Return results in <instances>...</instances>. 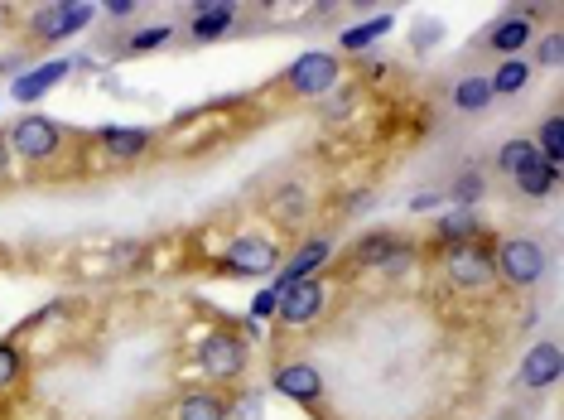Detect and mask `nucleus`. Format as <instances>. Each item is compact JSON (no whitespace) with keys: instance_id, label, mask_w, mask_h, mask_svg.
Instances as JSON below:
<instances>
[{"instance_id":"nucleus-1","label":"nucleus","mask_w":564,"mask_h":420,"mask_svg":"<svg viewBox=\"0 0 564 420\" xmlns=\"http://www.w3.org/2000/svg\"><path fill=\"white\" fill-rule=\"evenodd\" d=\"M497 271L511 280V285H521V290H531L545 271V247L531 242V237H511L502 242V252H497Z\"/></svg>"},{"instance_id":"nucleus-2","label":"nucleus","mask_w":564,"mask_h":420,"mask_svg":"<svg viewBox=\"0 0 564 420\" xmlns=\"http://www.w3.org/2000/svg\"><path fill=\"white\" fill-rule=\"evenodd\" d=\"M198 363H203L208 377L232 382V377H242V367H246V343L237 334H227V329H213V334L203 338V348H198Z\"/></svg>"},{"instance_id":"nucleus-3","label":"nucleus","mask_w":564,"mask_h":420,"mask_svg":"<svg viewBox=\"0 0 564 420\" xmlns=\"http://www.w3.org/2000/svg\"><path fill=\"white\" fill-rule=\"evenodd\" d=\"M333 83H338V58L323 54V49H309L290 63V87L299 97H323Z\"/></svg>"},{"instance_id":"nucleus-4","label":"nucleus","mask_w":564,"mask_h":420,"mask_svg":"<svg viewBox=\"0 0 564 420\" xmlns=\"http://www.w3.org/2000/svg\"><path fill=\"white\" fill-rule=\"evenodd\" d=\"M275 266H280V252L270 242H256V237H242L222 252V271H232V276H266Z\"/></svg>"},{"instance_id":"nucleus-5","label":"nucleus","mask_w":564,"mask_h":420,"mask_svg":"<svg viewBox=\"0 0 564 420\" xmlns=\"http://www.w3.org/2000/svg\"><path fill=\"white\" fill-rule=\"evenodd\" d=\"M449 280L463 290H483L492 285V252H483L478 242H458L449 252Z\"/></svg>"},{"instance_id":"nucleus-6","label":"nucleus","mask_w":564,"mask_h":420,"mask_svg":"<svg viewBox=\"0 0 564 420\" xmlns=\"http://www.w3.org/2000/svg\"><path fill=\"white\" fill-rule=\"evenodd\" d=\"M97 15V5H44L39 15H34V34L39 39H68V34H78L87 20Z\"/></svg>"},{"instance_id":"nucleus-7","label":"nucleus","mask_w":564,"mask_h":420,"mask_svg":"<svg viewBox=\"0 0 564 420\" xmlns=\"http://www.w3.org/2000/svg\"><path fill=\"white\" fill-rule=\"evenodd\" d=\"M10 145H15L25 160H49L58 150V126L44 121V116H25V121L10 131Z\"/></svg>"},{"instance_id":"nucleus-8","label":"nucleus","mask_w":564,"mask_h":420,"mask_svg":"<svg viewBox=\"0 0 564 420\" xmlns=\"http://www.w3.org/2000/svg\"><path fill=\"white\" fill-rule=\"evenodd\" d=\"M319 305H323V285L319 280H299V285H285V290H280L275 314H280V324H309V319L319 314Z\"/></svg>"},{"instance_id":"nucleus-9","label":"nucleus","mask_w":564,"mask_h":420,"mask_svg":"<svg viewBox=\"0 0 564 420\" xmlns=\"http://www.w3.org/2000/svg\"><path fill=\"white\" fill-rule=\"evenodd\" d=\"M560 367H564L560 343H536V348L526 353V363H521V382H526L531 392L555 387V382H560Z\"/></svg>"},{"instance_id":"nucleus-10","label":"nucleus","mask_w":564,"mask_h":420,"mask_svg":"<svg viewBox=\"0 0 564 420\" xmlns=\"http://www.w3.org/2000/svg\"><path fill=\"white\" fill-rule=\"evenodd\" d=\"M275 392H285L290 401H319L323 396V377L314 372L309 363H285V367H275Z\"/></svg>"},{"instance_id":"nucleus-11","label":"nucleus","mask_w":564,"mask_h":420,"mask_svg":"<svg viewBox=\"0 0 564 420\" xmlns=\"http://www.w3.org/2000/svg\"><path fill=\"white\" fill-rule=\"evenodd\" d=\"M68 73H73V63H68V58H54V63L34 68V73H25V78H15V87H10V92H15L20 102H34V97H44V92H49L54 83H63Z\"/></svg>"},{"instance_id":"nucleus-12","label":"nucleus","mask_w":564,"mask_h":420,"mask_svg":"<svg viewBox=\"0 0 564 420\" xmlns=\"http://www.w3.org/2000/svg\"><path fill=\"white\" fill-rule=\"evenodd\" d=\"M323 261H328V242H309L304 252H295L290 261H285V271H280V280H275V290H285V285H299V280H309L314 271H319Z\"/></svg>"},{"instance_id":"nucleus-13","label":"nucleus","mask_w":564,"mask_h":420,"mask_svg":"<svg viewBox=\"0 0 564 420\" xmlns=\"http://www.w3.org/2000/svg\"><path fill=\"white\" fill-rule=\"evenodd\" d=\"M150 131L145 126H107L102 131V145H107V155H116V160H131V155H140V150H150Z\"/></svg>"},{"instance_id":"nucleus-14","label":"nucleus","mask_w":564,"mask_h":420,"mask_svg":"<svg viewBox=\"0 0 564 420\" xmlns=\"http://www.w3.org/2000/svg\"><path fill=\"white\" fill-rule=\"evenodd\" d=\"M531 165H540V150H536V140H507L502 150H497V169L502 174H526Z\"/></svg>"},{"instance_id":"nucleus-15","label":"nucleus","mask_w":564,"mask_h":420,"mask_svg":"<svg viewBox=\"0 0 564 420\" xmlns=\"http://www.w3.org/2000/svg\"><path fill=\"white\" fill-rule=\"evenodd\" d=\"M237 20V5H198V20H193V39H217L227 34Z\"/></svg>"},{"instance_id":"nucleus-16","label":"nucleus","mask_w":564,"mask_h":420,"mask_svg":"<svg viewBox=\"0 0 564 420\" xmlns=\"http://www.w3.org/2000/svg\"><path fill=\"white\" fill-rule=\"evenodd\" d=\"M560 174H564V165H545V160H540V165H531L526 174H516V189L526 198H540L560 184Z\"/></svg>"},{"instance_id":"nucleus-17","label":"nucleus","mask_w":564,"mask_h":420,"mask_svg":"<svg viewBox=\"0 0 564 420\" xmlns=\"http://www.w3.org/2000/svg\"><path fill=\"white\" fill-rule=\"evenodd\" d=\"M526 44H531V20H526V15H516V20L492 29V49H497V54H516V49H526Z\"/></svg>"},{"instance_id":"nucleus-18","label":"nucleus","mask_w":564,"mask_h":420,"mask_svg":"<svg viewBox=\"0 0 564 420\" xmlns=\"http://www.w3.org/2000/svg\"><path fill=\"white\" fill-rule=\"evenodd\" d=\"M179 420H227V401H217L208 392H193L179 401Z\"/></svg>"},{"instance_id":"nucleus-19","label":"nucleus","mask_w":564,"mask_h":420,"mask_svg":"<svg viewBox=\"0 0 564 420\" xmlns=\"http://www.w3.org/2000/svg\"><path fill=\"white\" fill-rule=\"evenodd\" d=\"M439 237H444V242H473V237H478V218H473V213H468V208H454V213H444V218H439Z\"/></svg>"},{"instance_id":"nucleus-20","label":"nucleus","mask_w":564,"mask_h":420,"mask_svg":"<svg viewBox=\"0 0 564 420\" xmlns=\"http://www.w3.org/2000/svg\"><path fill=\"white\" fill-rule=\"evenodd\" d=\"M492 83V97H507V92H521V87L531 83V68L521 63V58H507L502 68H497V78H487Z\"/></svg>"},{"instance_id":"nucleus-21","label":"nucleus","mask_w":564,"mask_h":420,"mask_svg":"<svg viewBox=\"0 0 564 420\" xmlns=\"http://www.w3.org/2000/svg\"><path fill=\"white\" fill-rule=\"evenodd\" d=\"M536 150H540V160H545V165H564V121H560V116H550V121L540 126Z\"/></svg>"},{"instance_id":"nucleus-22","label":"nucleus","mask_w":564,"mask_h":420,"mask_svg":"<svg viewBox=\"0 0 564 420\" xmlns=\"http://www.w3.org/2000/svg\"><path fill=\"white\" fill-rule=\"evenodd\" d=\"M487 102H492V83L487 78H463L454 87V107H463V112H483Z\"/></svg>"},{"instance_id":"nucleus-23","label":"nucleus","mask_w":564,"mask_h":420,"mask_svg":"<svg viewBox=\"0 0 564 420\" xmlns=\"http://www.w3.org/2000/svg\"><path fill=\"white\" fill-rule=\"evenodd\" d=\"M386 29H391V15H376V20H367V25H357L343 34V49H367V44H376Z\"/></svg>"},{"instance_id":"nucleus-24","label":"nucleus","mask_w":564,"mask_h":420,"mask_svg":"<svg viewBox=\"0 0 564 420\" xmlns=\"http://www.w3.org/2000/svg\"><path fill=\"white\" fill-rule=\"evenodd\" d=\"M270 213H275V218H299V213H304V189H299V184H285L280 194L270 198Z\"/></svg>"},{"instance_id":"nucleus-25","label":"nucleus","mask_w":564,"mask_h":420,"mask_svg":"<svg viewBox=\"0 0 564 420\" xmlns=\"http://www.w3.org/2000/svg\"><path fill=\"white\" fill-rule=\"evenodd\" d=\"M478 194H483V174H463L454 184V208H468Z\"/></svg>"},{"instance_id":"nucleus-26","label":"nucleus","mask_w":564,"mask_h":420,"mask_svg":"<svg viewBox=\"0 0 564 420\" xmlns=\"http://www.w3.org/2000/svg\"><path fill=\"white\" fill-rule=\"evenodd\" d=\"M20 377V353H15V343H0V387H10Z\"/></svg>"},{"instance_id":"nucleus-27","label":"nucleus","mask_w":564,"mask_h":420,"mask_svg":"<svg viewBox=\"0 0 564 420\" xmlns=\"http://www.w3.org/2000/svg\"><path fill=\"white\" fill-rule=\"evenodd\" d=\"M540 63H545V68H560V58H564V39L560 34H545V44H540Z\"/></svg>"},{"instance_id":"nucleus-28","label":"nucleus","mask_w":564,"mask_h":420,"mask_svg":"<svg viewBox=\"0 0 564 420\" xmlns=\"http://www.w3.org/2000/svg\"><path fill=\"white\" fill-rule=\"evenodd\" d=\"M275 305H280V290L270 285V290H261V295L251 300V319H270V314H275Z\"/></svg>"},{"instance_id":"nucleus-29","label":"nucleus","mask_w":564,"mask_h":420,"mask_svg":"<svg viewBox=\"0 0 564 420\" xmlns=\"http://www.w3.org/2000/svg\"><path fill=\"white\" fill-rule=\"evenodd\" d=\"M237 420H266V406H261V392H251L237 401Z\"/></svg>"},{"instance_id":"nucleus-30","label":"nucleus","mask_w":564,"mask_h":420,"mask_svg":"<svg viewBox=\"0 0 564 420\" xmlns=\"http://www.w3.org/2000/svg\"><path fill=\"white\" fill-rule=\"evenodd\" d=\"M164 39H169V29H145V34H135L131 39V49L135 54H145V49H160Z\"/></svg>"},{"instance_id":"nucleus-31","label":"nucleus","mask_w":564,"mask_h":420,"mask_svg":"<svg viewBox=\"0 0 564 420\" xmlns=\"http://www.w3.org/2000/svg\"><path fill=\"white\" fill-rule=\"evenodd\" d=\"M410 208H415V213H430V208H439V194H415Z\"/></svg>"},{"instance_id":"nucleus-32","label":"nucleus","mask_w":564,"mask_h":420,"mask_svg":"<svg viewBox=\"0 0 564 420\" xmlns=\"http://www.w3.org/2000/svg\"><path fill=\"white\" fill-rule=\"evenodd\" d=\"M107 15H111V20H126V15H135V5H131V0H111Z\"/></svg>"},{"instance_id":"nucleus-33","label":"nucleus","mask_w":564,"mask_h":420,"mask_svg":"<svg viewBox=\"0 0 564 420\" xmlns=\"http://www.w3.org/2000/svg\"><path fill=\"white\" fill-rule=\"evenodd\" d=\"M434 39H439V25H425L420 34H415V49H430Z\"/></svg>"},{"instance_id":"nucleus-34","label":"nucleus","mask_w":564,"mask_h":420,"mask_svg":"<svg viewBox=\"0 0 564 420\" xmlns=\"http://www.w3.org/2000/svg\"><path fill=\"white\" fill-rule=\"evenodd\" d=\"M372 203H376V194H357V198H352V203H348V213H352V218H357V213H367Z\"/></svg>"},{"instance_id":"nucleus-35","label":"nucleus","mask_w":564,"mask_h":420,"mask_svg":"<svg viewBox=\"0 0 564 420\" xmlns=\"http://www.w3.org/2000/svg\"><path fill=\"white\" fill-rule=\"evenodd\" d=\"M0 25H5V10H0Z\"/></svg>"}]
</instances>
